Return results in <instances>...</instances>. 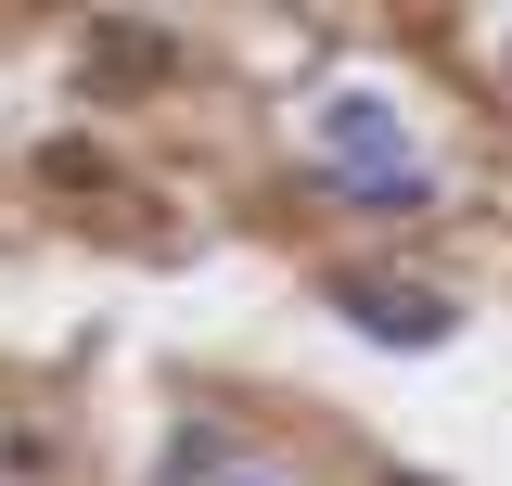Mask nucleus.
<instances>
[{
    "instance_id": "nucleus-1",
    "label": "nucleus",
    "mask_w": 512,
    "mask_h": 486,
    "mask_svg": "<svg viewBox=\"0 0 512 486\" xmlns=\"http://www.w3.org/2000/svg\"><path fill=\"white\" fill-rule=\"evenodd\" d=\"M308 154H320L346 192H359V180H397V167H423V154H410V116H397L384 90H359V77L308 103Z\"/></svg>"
},
{
    "instance_id": "nucleus-2",
    "label": "nucleus",
    "mask_w": 512,
    "mask_h": 486,
    "mask_svg": "<svg viewBox=\"0 0 512 486\" xmlns=\"http://www.w3.org/2000/svg\"><path fill=\"white\" fill-rule=\"evenodd\" d=\"M333 320H346L359 346H410V359L461 333V307H448L436 282H384V269H346V282H333Z\"/></svg>"
},
{
    "instance_id": "nucleus-3",
    "label": "nucleus",
    "mask_w": 512,
    "mask_h": 486,
    "mask_svg": "<svg viewBox=\"0 0 512 486\" xmlns=\"http://www.w3.org/2000/svg\"><path fill=\"white\" fill-rule=\"evenodd\" d=\"M154 474H167V486H231V474H244V448H231V423H180Z\"/></svg>"
},
{
    "instance_id": "nucleus-4",
    "label": "nucleus",
    "mask_w": 512,
    "mask_h": 486,
    "mask_svg": "<svg viewBox=\"0 0 512 486\" xmlns=\"http://www.w3.org/2000/svg\"><path fill=\"white\" fill-rule=\"evenodd\" d=\"M167 64V26H90V77H154Z\"/></svg>"
},
{
    "instance_id": "nucleus-5",
    "label": "nucleus",
    "mask_w": 512,
    "mask_h": 486,
    "mask_svg": "<svg viewBox=\"0 0 512 486\" xmlns=\"http://www.w3.org/2000/svg\"><path fill=\"white\" fill-rule=\"evenodd\" d=\"M384 486H448V474H384Z\"/></svg>"
},
{
    "instance_id": "nucleus-6",
    "label": "nucleus",
    "mask_w": 512,
    "mask_h": 486,
    "mask_svg": "<svg viewBox=\"0 0 512 486\" xmlns=\"http://www.w3.org/2000/svg\"><path fill=\"white\" fill-rule=\"evenodd\" d=\"M231 486H282V474H256V461H244V474H231Z\"/></svg>"
}]
</instances>
